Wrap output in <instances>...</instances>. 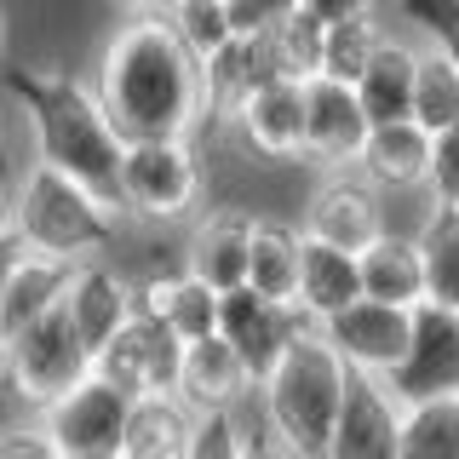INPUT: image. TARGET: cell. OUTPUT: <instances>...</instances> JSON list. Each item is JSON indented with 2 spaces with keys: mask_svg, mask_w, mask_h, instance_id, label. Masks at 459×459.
<instances>
[{
  "mask_svg": "<svg viewBox=\"0 0 459 459\" xmlns=\"http://www.w3.org/2000/svg\"><path fill=\"white\" fill-rule=\"evenodd\" d=\"M413 241H420V264H425V299L459 310V207L454 201H430Z\"/></svg>",
  "mask_w": 459,
  "mask_h": 459,
  "instance_id": "cell-27",
  "label": "cell"
},
{
  "mask_svg": "<svg viewBox=\"0 0 459 459\" xmlns=\"http://www.w3.org/2000/svg\"><path fill=\"white\" fill-rule=\"evenodd\" d=\"M64 310H69V322H75L81 344L98 356L126 327V316L138 310V281L121 276L115 264H104V258H81V264L69 270Z\"/></svg>",
  "mask_w": 459,
  "mask_h": 459,
  "instance_id": "cell-16",
  "label": "cell"
},
{
  "mask_svg": "<svg viewBox=\"0 0 459 459\" xmlns=\"http://www.w3.org/2000/svg\"><path fill=\"white\" fill-rule=\"evenodd\" d=\"M344 385H351V368L327 351V339L316 333V327H305L253 391L258 437L287 459H322L333 413L344 402Z\"/></svg>",
  "mask_w": 459,
  "mask_h": 459,
  "instance_id": "cell-3",
  "label": "cell"
},
{
  "mask_svg": "<svg viewBox=\"0 0 459 459\" xmlns=\"http://www.w3.org/2000/svg\"><path fill=\"white\" fill-rule=\"evenodd\" d=\"M178 362H184V339L150 310H133L121 333L92 356V368L104 373L109 385H121L126 396L172 391V385H178Z\"/></svg>",
  "mask_w": 459,
  "mask_h": 459,
  "instance_id": "cell-11",
  "label": "cell"
},
{
  "mask_svg": "<svg viewBox=\"0 0 459 459\" xmlns=\"http://www.w3.org/2000/svg\"><path fill=\"white\" fill-rule=\"evenodd\" d=\"M23 155H18V138H12V126L0 121V195H12V184L23 178Z\"/></svg>",
  "mask_w": 459,
  "mask_h": 459,
  "instance_id": "cell-40",
  "label": "cell"
},
{
  "mask_svg": "<svg viewBox=\"0 0 459 459\" xmlns=\"http://www.w3.org/2000/svg\"><path fill=\"white\" fill-rule=\"evenodd\" d=\"M425 195H430V201H454V207H459V121L442 126V133H430Z\"/></svg>",
  "mask_w": 459,
  "mask_h": 459,
  "instance_id": "cell-35",
  "label": "cell"
},
{
  "mask_svg": "<svg viewBox=\"0 0 459 459\" xmlns=\"http://www.w3.org/2000/svg\"><path fill=\"white\" fill-rule=\"evenodd\" d=\"M299 6H305L316 23H339V18H351V12H373V6H385V0H299Z\"/></svg>",
  "mask_w": 459,
  "mask_h": 459,
  "instance_id": "cell-39",
  "label": "cell"
},
{
  "mask_svg": "<svg viewBox=\"0 0 459 459\" xmlns=\"http://www.w3.org/2000/svg\"><path fill=\"white\" fill-rule=\"evenodd\" d=\"M408 115L425 126V133H442V126L459 121V64L442 47H425V40H420V57H413Z\"/></svg>",
  "mask_w": 459,
  "mask_h": 459,
  "instance_id": "cell-30",
  "label": "cell"
},
{
  "mask_svg": "<svg viewBox=\"0 0 459 459\" xmlns=\"http://www.w3.org/2000/svg\"><path fill=\"white\" fill-rule=\"evenodd\" d=\"M190 402L178 391H143L126 408V437L121 454H178L184 448V430H190ZM115 454V459H121Z\"/></svg>",
  "mask_w": 459,
  "mask_h": 459,
  "instance_id": "cell-28",
  "label": "cell"
},
{
  "mask_svg": "<svg viewBox=\"0 0 459 459\" xmlns=\"http://www.w3.org/2000/svg\"><path fill=\"white\" fill-rule=\"evenodd\" d=\"M299 0H224L230 12V35H270Z\"/></svg>",
  "mask_w": 459,
  "mask_h": 459,
  "instance_id": "cell-36",
  "label": "cell"
},
{
  "mask_svg": "<svg viewBox=\"0 0 459 459\" xmlns=\"http://www.w3.org/2000/svg\"><path fill=\"white\" fill-rule=\"evenodd\" d=\"M385 29H391L385 6L351 12V18H339V23H322V57H316V75L356 81V75H362V64L373 57V47L385 40Z\"/></svg>",
  "mask_w": 459,
  "mask_h": 459,
  "instance_id": "cell-31",
  "label": "cell"
},
{
  "mask_svg": "<svg viewBox=\"0 0 459 459\" xmlns=\"http://www.w3.org/2000/svg\"><path fill=\"white\" fill-rule=\"evenodd\" d=\"M86 368H92V351L81 344V333H75V322H69L64 305L0 339V373H6L12 396H23L29 408H47V402L57 391H69Z\"/></svg>",
  "mask_w": 459,
  "mask_h": 459,
  "instance_id": "cell-6",
  "label": "cell"
},
{
  "mask_svg": "<svg viewBox=\"0 0 459 459\" xmlns=\"http://www.w3.org/2000/svg\"><path fill=\"white\" fill-rule=\"evenodd\" d=\"M276 75V57H270L264 35H230L224 47H212L201 57V86H207V115H224L253 92L258 81Z\"/></svg>",
  "mask_w": 459,
  "mask_h": 459,
  "instance_id": "cell-23",
  "label": "cell"
},
{
  "mask_svg": "<svg viewBox=\"0 0 459 459\" xmlns=\"http://www.w3.org/2000/svg\"><path fill=\"white\" fill-rule=\"evenodd\" d=\"M121 459H178V454H121Z\"/></svg>",
  "mask_w": 459,
  "mask_h": 459,
  "instance_id": "cell-44",
  "label": "cell"
},
{
  "mask_svg": "<svg viewBox=\"0 0 459 459\" xmlns=\"http://www.w3.org/2000/svg\"><path fill=\"white\" fill-rule=\"evenodd\" d=\"M305 327H310V322H305L293 305H276V299L253 293L247 281H241V287H224V293H219V333L230 339V351L241 356V368L253 373V385L281 362L287 344L305 333Z\"/></svg>",
  "mask_w": 459,
  "mask_h": 459,
  "instance_id": "cell-12",
  "label": "cell"
},
{
  "mask_svg": "<svg viewBox=\"0 0 459 459\" xmlns=\"http://www.w3.org/2000/svg\"><path fill=\"white\" fill-rule=\"evenodd\" d=\"M396 459H459V396L402 402Z\"/></svg>",
  "mask_w": 459,
  "mask_h": 459,
  "instance_id": "cell-29",
  "label": "cell"
},
{
  "mask_svg": "<svg viewBox=\"0 0 459 459\" xmlns=\"http://www.w3.org/2000/svg\"><path fill=\"white\" fill-rule=\"evenodd\" d=\"M385 195L373 178H362L356 167H333V172H316L310 195H305V212H299V230L305 236H322V241H339V247H362L368 236H379L391 224L385 212Z\"/></svg>",
  "mask_w": 459,
  "mask_h": 459,
  "instance_id": "cell-10",
  "label": "cell"
},
{
  "mask_svg": "<svg viewBox=\"0 0 459 459\" xmlns=\"http://www.w3.org/2000/svg\"><path fill=\"white\" fill-rule=\"evenodd\" d=\"M413 57H420V40L402 35V29H385V40L373 47V57L356 75V98H362L368 121H396L408 115V92H413Z\"/></svg>",
  "mask_w": 459,
  "mask_h": 459,
  "instance_id": "cell-24",
  "label": "cell"
},
{
  "mask_svg": "<svg viewBox=\"0 0 459 459\" xmlns=\"http://www.w3.org/2000/svg\"><path fill=\"white\" fill-rule=\"evenodd\" d=\"M356 276H362L368 299H385V305H420L425 299V264H420V241L413 230L385 224L379 236H368L356 247Z\"/></svg>",
  "mask_w": 459,
  "mask_h": 459,
  "instance_id": "cell-20",
  "label": "cell"
},
{
  "mask_svg": "<svg viewBox=\"0 0 459 459\" xmlns=\"http://www.w3.org/2000/svg\"><path fill=\"white\" fill-rule=\"evenodd\" d=\"M138 310L161 316V322L178 333L184 344L201 333H219V293H212L201 276L190 270H155V276H138Z\"/></svg>",
  "mask_w": 459,
  "mask_h": 459,
  "instance_id": "cell-22",
  "label": "cell"
},
{
  "mask_svg": "<svg viewBox=\"0 0 459 459\" xmlns=\"http://www.w3.org/2000/svg\"><path fill=\"white\" fill-rule=\"evenodd\" d=\"M115 219H121V207H109L104 195H92L86 184L64 178L47 161H29L23 178L12 184V230L35 253L69 258V264L104 258V247L115 241Z\"/></svg>",
  "mask_w": 459,
  "mask_h": 459,
  "instance_id": "cell-4",
  "label": "cell"
},
{
  "mask_svg": "<svg viewBox=\"0 0 459 459\" xmlns=\"http://www.w3.org/2000/svg\"><path fill=\"white\" fill-rule=\"evenodd\" d=\"M264 40H270V57H276V75H299V81L316 75V57H322V23H316L305 6H293Z\"/></svg>",
  "mask_w": 459,
  "mask_h": 459,
  "instance_id": "cell-33",
  "label": "cell"
},
{
  "mask_svg": "<svg viewBox=\"0 0 459 459\" xmlns=\"http://www.w3.org/2000/svg\"><path fill=\"white\" fill-rule=\"evenodd\" d=\"M385 385H391L396 402L459 396V310L420 299V305H413L408 344H402L396 368L385 373Z\"/></svg>",
  "mask_w": 459,
  "mask_h": 459,
  "instance_id": "cell-8",
  "label": "cell"
},
{
  "mask_svg": "<svg viewBox=\"0 0 459 459\" xmlns=\"http://www.w3.org/2000/svg\"><path fill=\"white\" fill-rule=\"evenodd\" d=\"M207 172L190 138H126L121 150V212L150 224H178L201 207Z\"/></svg>",
  "mask_w": 459,
  "mask_h": 459,
  "instance_id": "cell-5",
  "label": "cell"
},
{
  "mask_svg": "<svg viewBox=\"0 0 459 459\" xmlns=\"http://www.w3.org/2000/svg\"><path fill=\"white\" fill-rule=\"evenodd\" d=\"M12 92L18 109L29 115L35 133V161L57 167L64 178L86 184L92 195H104L109 207H121V150L126 138L115 133L109 109L98 104V92L75 75H52V69H12Z\"/></svg>",
  "mask_w": 459,
  "mask_h": 459,
  "instance_id": "cell-2",
  "label": "cell"
},
{
  "mask_svg": "<svg viewBox=\"0 0 459 459\" xmlns=\"http://www.w3.org/2000/svg\"><path fill=\"white\" fill-rule=\"evenodd\" d=\"M190 408H241L253 402V373L241 368V356L230 351L224 333H201L184 344V362H178V385H172Z\"/></svg>",
  "mask_w": 459,
  "mask_h": 459,
  "instance_id": "cell-19",
  "label": "cell"
},
{
  "mask_svg": "<svg viewBox=\"0 0 459 459\" xmlns=\"http://www.w3.org/2000/svg\"><path fill=\"white\" fill-rule=\"evenodd\" d=\"M241 459H287V454H276V448H270V442H264V437H253V448H247V454H241Z\"/></svg>",
  "mask_w": 459,
  "mask_h": 459,
  "instance_id": "cell-42",
  "label": "cell"
},
{
  "mask_svg": "<svg viewBox=\"0 0 459 459\" xmlns=\"http://www.w3.org/2000/svg\"><path fill=\"white\" fill-rule=\"evenodd\" d=\"M356 172L373 178L385 195H413L425 190L430 172V133L413 115H396V121H368L362 155H356Z\"/></svg>",
  "mask_w": 459,
  "mask_h": 459,
  "instance_id": "cell-17",
  "label": "cell"
},
{
  "mask_svg": "<svg viewBox=\"0 0 459 459\" xmlns=\"http://www.w3.org/2000/svg\"><path fill=\"white\" fill-rule=\"evenodd\" d=\"M420 40H425V47H442V52H448L454 64H459V0H448V6L430 18V29H425Z\"/></svg>",
  "mask_w": 459,
  "mask_h": 459,
  "instance_id": "cell-38",
  "label": "cell"
},
{
  "mask_svg": "<svg viewBox=\"0 0 459 459\" xmlns=\"http://www.w3.org/2000/svg\"><path fill=\"white\" fill-rule=\"evenodd\" d=\"M253 437L258 430H247L241 408H195L178 459H241L253 448Z\"/></svg>",
  "mask_w": 459,
  "mask_h": 459,
  "instance_id": "cell-32",
  "label": "cell"
},
{
  "mask_svg": "<svg viewBox=\"0 0 459 459\" xmlns=\"http://www.w3.org/2000/svg\"><path fill=\"white\" fill-rule=\"evenodd\" d=\"M0 459H64V454L52 448V437L40 425H18L0 437Z\"/></svg>",
  "mask_w": 459,
  "mask_h": 459,
  "instance_id": "cell-37",
  "label": "cell"
},
{
  "mask_svg": "<svg viewBox=\"0 0 459 459\" xmlns=\"http://www.w3.org/2000/svg\"><path fill=\"white\" fill-rule=\"evenodd\" d=\"M0 47H6V18H0Z\"/></svg>",
  "mask_w": 459,
  "mask_h": 459,
  "instance_id": "cell-46",
  "label": "cell"
},
{
  "mask_svg": "<svg viewBox=\"0 0 459 459\" xmlns=\"http://www.w3.org/2000/svg\"><path fill=\"white\" fill-rule=\"evenodd\" d=\"M408 327H413L408 305H385V299L356 293L351 305H339L333 316H322L316 333L327 339V351H333L351 373H373V379H385V373L396 368L402 344H408Z\"/></svg>",
  "mask_w": 459,
  "mask_h": 459,
  "instance_id": "cell-9",
  "label": "cell"
},
{
  "mask_svg": "<svg viewBox=\"0 0 459 459\" xmlns=\"http://www.w3.org/2000/svg\"><path fill=\"white\" fill-rule=\"evenodd\" d=\"M161 18L172 23V35H178L195 57H207L212 47H224V40H230L224 0H161Z\"/></svg>",
  "mask_w": 459,
  "mask_h": 459,
  "instance_id": "cell-34",
  "label": "cell"
},
{
  "mask_svg": "<svg viewBox=\"0 0 459 459\" xmlns=\"http://www.w3.org/2000/svg\"><path fill=\"white\" fill-rule=\"evenodd\" d=\"M69 258H52V253H23V264L12 270L6 293H0V339L18 333L23 322H35V316H47L64 305V287H69Z\"/></svg>",
  "mask_w": 459,
  "mask_h": 459,
  "instance_id": "cell-25",
  "label": "cell"
},
{
  "mask_svg": "<svg viewBox=\"0 0 459 459\" xmlns=\"http://www.w3.org/2000/svg\"><path fill=\"white\" fill-rule=\"evenodd\" d=\"M126 6H133V12H150V6H161V0H126Z\"/></svg>",
  "mask_w": 459,
  "mask_h": 459,
  "instance_id": "cell-43",
  "label": "cell"
},
{
  "mask_svg": "<svg viewBox=\"0 0 459 459\" xmlns=\"http://www.w3.org/2000/svg\"><path fill=\"white\" fill-rule=\"evenodd\" d=\"M64 459H98V454H64Z\"/></svg>",
  "mask_w": 459,
  "mask_h": 459,
  "instance_id": "cell-45",
  "label": "cell"
},
{
  "mask_svg": "<svg viewBox=\"0 0 459 459\" xmlns=\"http://www.w3.org/2000/svg\"><path fill=\"white\" fill-rule=\"evenodd\" d=\"M396 420L402 402L391 396V385L373 373H351L322 459H396Z\"/></svg>",
  "mask_w": 459,
  "mask_h": 459,
  "instance_id": "cell-15",
  "label": "cell"
},
{
  "mask_svg": "<svg viewBox=\"0 0 459 459\" xmlns=\"http://www.w3.org/2000/svg\"><path fill=\"white\" fill-rule=\"evenodd\" d=\"M126 408H133V396H126L121 385H109L98 368H86L69 391H57L47 408H40V430L52 437L57 454L115 459L121 454V437H126Z\"/></svg>",
  "mask_w": 459,
  "mask_h": 459,
  "instance_id": "cell-7",
  "label": "cell"
},
{
  "mask_svg": "<svg viewBox=\"0 0 459 459\" xmlns=\"http://www.w3.org/2000/svg\"><path fill=\"white\" fill-rule=\"evenodd\" d=\"M23 253H29V241L18 236L12 224H0V293H6V281H12V270L23 264Z\"/></svg>",
  "mask_w": 459,
  "mask_h": 459,
  "instance_id": "cell-41",
  "label": "cell"
},
{
  "mask_svg": "<svg viewBox=\"0 0 459 459\" xmlns=\"http://www.w3.org/2000/svg\"><path fill=\"white\" fill-rule=\"evenodd\" d=\"M253 219L247 207H207L184 241V270L201 276L212 293L247 281V241H253Z\"/></svg>",
  "mask_w": 459,
  "mask_h": 459,
  "instance_id": "cell-18",
  "label": "cell"
},
{
  "mask_svg": "<svg viewBox=\"0 0 459 459\" xmlns=\"http://www.w3.org/2000/svg\"><path fill=\"white\" fill-rule=\"evenodd\" d=\"M299 224L287 219H253V241H247V287L276 305H293L299 293Z\"/></svg>",
  "mask_w": 459,
  "mask_h": 459,
  "instance_id": "cell-26",
  "label": "cell"
},
{
  "mask_svg": "<svg viewBox=\"0 0 459 459\" xmlns=\"http://www.w3.org/2000/svg\"><path fill=\"white\" fill-rule=\"evenodd\" d=\"M368 138V109L356 98L351 81L333 75H305V155L316 172H333V167H356Z\"/></svg>",
  "mask_w": 459,
  "mask_h": 459,
  "instance_id": "cell-14",
  "label": "cell"
},
{
  "mask_svg": "<svg viewBox=\"0 0 459 459\" xmlns=\"http://www.w3.org/2000/svg\"><path fill=\"white\" fill-rule=\"evenodd\" d=\"M305 236V230H299ZM362 293V276H356V253L339 247V241H322V236H305L299 241V293H293V310L316 327L322 316H333L339 305Z\"/></svg>",
  "mask_w": 459,
  "mask_h": 459,
  "instance_id": "cell-21",
  "label": "cell"
},
{
  "mask_svg": "<svg viewBox=\"0 0 459 459\" xmlns=\"http://www.w3.org/2000/svg\"><path fill=\"white\" fill-rule=\"evenodd\" d=\"M241 150L258 161H299L305 155V81L299 75H270L258 81L236 109H230Z\"/></svg>",
  "mask_w": 459,
  "mask_h": 459,
  "instance_id": "cell-13",
  "label": "cell"
},
{
  "mask_svg": "<svg viewBox=\"0 0 459 459\" xmlns=\"http://www.w3.org/2000/svg\"><path fill=\"white\" fill-rule=\"evenodd\" d=\"M92 92L121 138H190L207 121L201 57L172 35V23L155 6L133 12L109 35Z\"/></svg>",
  "mask_w": 459,
  "mask_h": 459,
  "instance_id": "cell-1",
  "label": "cell"
}]
</instances>
